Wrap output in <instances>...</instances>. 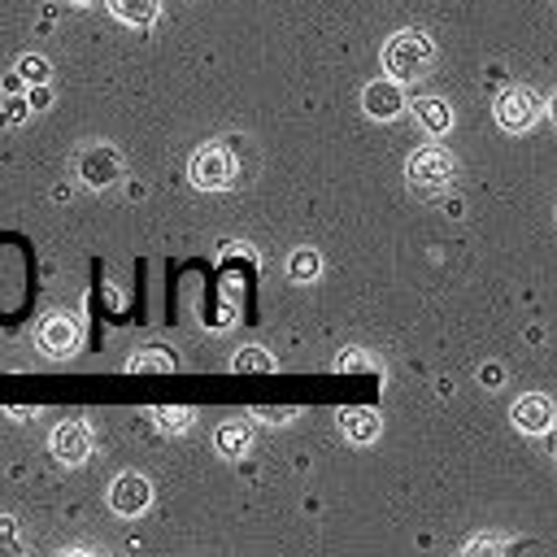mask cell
Returning a JSON list of instances; mask_svg holds the SVG:
<instances>
[{"mask_svg":"<svg viewBox=\"0 0 557 557\" xmlns=\"http://www.w3.org/2000/svg\"><path fill=\"white\" fill-rule=\"evenodd\" d=\"M435 57V44L422 35V30H396L383 48V70L396 78V83H409V78H422L426 65Z\"/></svg>","mask_w":557,"mask_h":557,"instance_id":"1","label":"cell"},{"mask_svg":"<svg viewBox=\"0 0 557 557\" xmlns=\"http://www.w3.org/2000/svg\"><path fill=\"white\" fill-rule=\"evenodd\" d=\"M453 174H457V165H453V157H448L444 148H422V152H413V157H409V165H405L409 187H413V191H422V196L444 191V187L453 183Z\"/></svg>","mask_w":557,"mask_h":557,"instance_id":"2","label":"cell"},{"mask_svg":"<svg viewBox=\"0 0 557 557\" xmlns=\"http://www.w3.org/2000/svg\"><path fill=\"white\" fill-rule=\"evenodd\" d=\"M187 174H191L196 187H205V191H222V187L235 183V157H231V148H222V144H205V148H196Z\"/></svg>","mask_w":557,"mask_h":557,"instance_id":"3","label":"cell"},{"mask_svg":"<svg viewBox=\"0 0 557 557\" xmlns=\"http://www.w3.org/2000/svg\"><path fill=\"white\" fill-rule=\"evenodd\" d=\"M540 122V96L531 87H509L496 96V126L509 135H522Z\"/></svg>","mask_w":557,"mask_h":557,"instance_id":"4","label":"cell"},{"mask_svg":"<svg viewBox=\"0 0 557 557\" xmlns=\"http://www.w3.org/2000/svg\"><path fill=\"white\" fill-rule=\"evenodd\" d=\"M148 500H152V487H148V479L144 474H117L113 479V487H109V509L113 513H122V518H139L144 509H148Z\"/></svg>","mask_w":557,"mask_h":557,"instance_id":"5","label":"cell"},{"mask_svg":"<svg viewBox=\"0 0 557 557\" xmlns=\"http://www.w3.org/2000/svg\"><path fill=\"white\" fill-rule=\"evenodd\" d=\"M35 344L48 352V357H70L78 348V322L70 313H48L35 331Z\"/></svg>","mask_w":557,"mask_h":557,"instance_id":"6","label":"cell"},{"mask_svg":"<svg viewBox=\"0 0 557 557\" xmlns=\"http://www.w3.org/2000/svg\"><path fill=\"white\" fill-rule=\"evenodd\" d=\"M117 170H122V161H117V152L109 144H91V148L78 152V178L87 187H109L117 178Z\"/></svg>","mask_w":557,"mask_h":557,"instance_id":"7","label":"cell"},{"mask_svg":"<svg viewBox=\"0 0 557 557\" xmlns=\"http://www.w3.org/2000/svg\"><path fill=\"white\" fill-rule=\"evenodd\" d=\"M52 453L65 461V466H78L91 457V426L87 422H61L52 431Z\"/></svg>","mask_w":557,"mask_h":557,"instance_id":"8","label":"cell"},{"mask_svg":"<svg viewBox=\"0 0 557 557\" xmlns=\"http://www.w3.org/2000/svg\"><path fill=\"white\" fill-rule=\"evenodd\" d=\"M361 104H366V113L370 117H379V122H387V117H396L400 109H405V96H400V83L396 78H374V83H366V91H361Z\"/></svg>","mask_w":557,"mask_h":557,"instance_id":"9","label":"cell"},{"mask_svg":"<svg viewBox=\"0 0 557 557\" xmlns=\"http://www.w3.org/2000/svg\"><path fill=\"white\" fill-rule=\"evenodd\" d=\"M513 426L518 431H531V435H540V431H548L553 426V400L544 396V392H531V396H522L518 405H513Z\"/></svg>","mask_w":557,"mask_h":557,"instance_id":"10","label":"cell"},{"mask_svg":"<svg viewBox=\"0 0 557 557\" xmlns=\"http://www.w3.org/2000/svg\"><path fill=\"white\" fill-rule=\"evenodd\" d=\"M344 435L352 440V444H370L379 431H383V422H379V413L374 409H344Z\"/></svg>","mask_w":557,"mask_h":557,"instance_id":"11","label":"cell"},{"mask_svg":"<svg viewBox=\"0 0 557 557\" xmlns=\"http://www.w3.org/2000/svg\"><path fill=\"white\" fill-rule=\"evenodd\" d=\"M213 444H218L222 457H244L248 444H252V426H248L244 418H239V422H222L218 435H213Z\"/></svg>","mask_w":557,"mask_h":557,"instance_id":"12","label":"cell"},{"mask_svg":"<svg viewBox=\"0 0 557 557\" xmlns=\"http://www.w3.org/2000/svg\"><path fill=\"white\" fill-rule=\"evenodd\" d=\"M109 13L126 26H148L161 13V0H109Z\"/></svg>","mask_w":557,"mask_h":557,"instance_id":"13","label":"cell"},{"mask_svg":"<svg viewBox=\"0 0 557 557\" xmlns=\"http://www.w3.org/2000/svg\"><path fill=\"white\" fill-rule=\"evenodd\" d=\"M413 109H418V122H422L431 135H444V131L453 126V109H448L440 96H422Z\"/></svg>","mask_w":557,"mask_h":557,"instance_id":"14","label":"cell"},{"mask_svg":"<svg viewBox=\"0 0 557 557\" xmlns=\"http://www.w3.org/2000/svg\"><path fill=\"white\" fill-rule=\"evenodd\" d=\"M318 270H322V257H318L313 248H296V252L287 257V274H292V283H313Z\"/></svg>","mask_w":557,"mask_h":557,"instance_id":"15","label":"cell"},{"mask_svg":"<svg viewBox=\"0 0 557 557\" xmlns=\"http://www.w3.org/2000/svg\"><path fill=\"white\" fill-rule=\"evenodd\" d=\"M131 370H174V357H165L161 348H148V352L131 357Z\"/></svg>","mask_w":557,"mask_h":557,"instance_id":"16","label":"cell"},{"mask_svg":"<svg viewBox=\"0 0 557 557\" xmlns=\"http://www.w3.org/2000/svg\"><path fill=\"white\" fill-rule=\"evenodd\" d=\"M152 418H157V426H161V431H187L191 409H152Z\"/></svg>","mask_w":557,"mask_h":557,"instance_id":"17","label":"cell"},{"mask_svg":"<svg viewBox=\"0 0 557 557\" xmlns=\"http://www.w3.org/2000/svg\"><path fill=\"white\" fill-rule=\"evenodd\" d=\"M235 370H270V357H265L261 348H244V352L235 357Z\"/></svg>","mask_w":557,"mask_h":557,"instance_id":"18","label":"cell"},{"mask_svg":"<svg viewBox=\"0 0 557 557\" xmlns=\"http://www.w3.org/2000/svg\"><path fill=\"white\" fill-rule=\"evenodd\" d=\"M17 70H22L26 83H44V78H48V61H44V57H26Z\"/></svg>","mask_w":557,"mask_h":557,"instance_id":"19","label":"cell"},{"mask_svg":"<svg viewBox=\"0 0 557 557\" xmlns=\"http://www.w3.org/2000/svg\"><path fill=\"white\" fill-rule=\"evenodd\" d=\"M0 544H4V548H17V540H13V518H0Z\"/></svg>","mask_w":557,"mask_h":557,"instance_id":"20","label":"cell"},{"mask_svg":"<svg viewBox=\"0 0 557 557\" xmlns=\"http://www.w3.org/2000/svg\"><path fill=\"white\" fill-rule=\"evenodd\" d=\"M339 370H370V361H361V357H339Z\"/></svg>","mask_w":557,"mask_h":557,"instance_id":"21","label":"cell"},{"mask_svg":"<svg viewBox=\"0 0 557 557\" xmlns=\"http://www.w3.org/2000/svg\"><path fill=\"white\" fill-rule=\"evenodd\" d=\"M479 379H483V383H500V366H483Z\"/></svg>","mask_w":557,"mask_h":557,"instance_id":"22","label":"cell"},{"mask_svg":"<svg viewBox=\"0 0 557 557\" xmlns=\"http://www.w3.org/2000/svg\"><path fill=\"white\" fill-rule=\"evenodd\" d=\"M496 548H500L496 540H474V544H470V553H496Z\"/></svg>","mask_w":557,"mask_h":557,"instance_id":"23","label":"cell"},{"mask_svg":"<svg viewBox=\"0 0 557 557\" xmlns=\"http://www.w3.org/2000/svg\"><path fill=\"white\" fill-rule=\"evenodd\" d=\"M70 4H91V0H70Z\"/></svg>","mask_w":557,"mask_h":557,"instance_id":"24","label":"cell"}]
</instances>
